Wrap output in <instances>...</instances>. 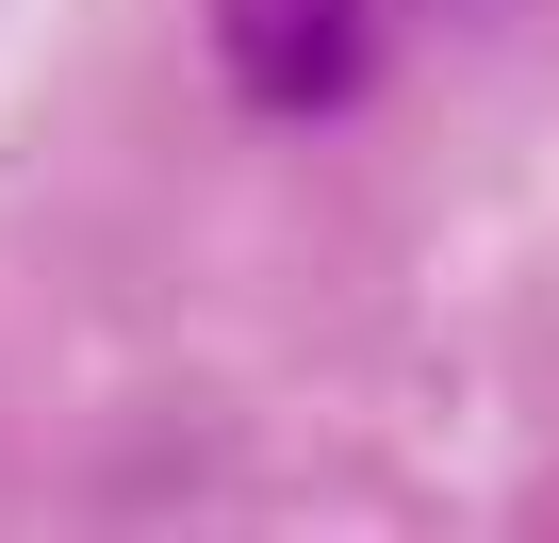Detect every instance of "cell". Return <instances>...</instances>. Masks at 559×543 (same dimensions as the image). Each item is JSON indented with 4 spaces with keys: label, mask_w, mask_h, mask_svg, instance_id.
Returning <instances> with one entry per match:
<instances>
[{
    "label": "cell",
    "mask_w": 559,
    "mask_h": 543,
    "mask_svg": "<svg viewBox=\"0 0 559 543\" xmlns=\"http://www.w3.org/2000/svg\"><path fill=\"white\" fill-rule=\"evenodd\" d=\"M214 67L247 116H346L379 83V0H214Z\"/></svg>",
    "instance_id": "1"
}]
</instances>
